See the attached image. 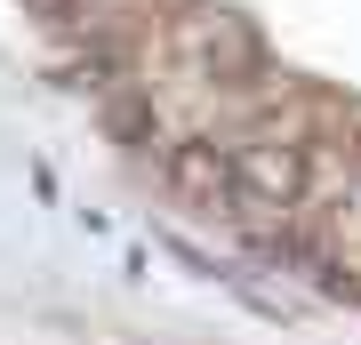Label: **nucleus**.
Returning <instances> with one entry per match:
<instances>
[{
    "label": "nucleus",
    "mask_w": 361,
    "mask_h": 345,
    "mask_svg": "<svg viewBox=\"0 0 361 345\" xmlns=\"http://www.w3.org/2000/svg\"><path fill=\"white\" fill-rule=\"evenodd\" d=\"M169 185L193 193V201H233V161L209 137H177L169 145Z\"/></svg>",
    "instance_id": "f03ea898"
},
{
    "label": "nucleus",
    "mask_w": 361,
    "mask_h": 345,
    "mask_svg": "<svg viewBox=\"0 0 361 345\" xmlns=\"http://www.w3.org/2000/svg\"><path fill=\"white\" fill-rule=\"evenodd\" d=\"M233 193H249V201H265V209H297L305 201V153H297V145H273V137L241 145V153H233Z\"/></svg>",
    "instance_id": "f257e3e1"
}]
</instances>
